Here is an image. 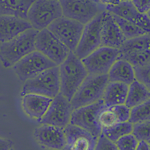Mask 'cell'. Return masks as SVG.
Returning a JSON list of instances; mask_svg holds the SVG:
<instances>
[{
	"instance_id": "obj_16",
	"label": "cell",
	"mask_w": 150,
	"mask_h": 150,
	"mask_svg": "<svg viewBox=\"0 0 150 150\" xmlns=\"http://www.w3.org/2000/svg\"><path fill=\"white\" fill-rule=\"evenodd\" d=\"M126 40L111 14L104 13L100 31V47L119 49Z\"/></svg>"
},
{
	"instance_id": "obj_9",
	"label": "cell",
	"mask_w": 150,
	"mask_h": 150,
	"mask_svg": "<svg viewBox=\"0 0 150 150\" xmlns=\"http://www.w3.org/2000/svg\"><path fill=\"white\" fill-rule=\"evenodd\" d=\"M57 65L41 52L35 51L26 55L13 67L15 74L21 81L32 79L43 71Z\"/></svg>"
},
{
	"instance_id": "obj_23",
	"label": "cell",
	"mask_w": 150,
	"mask_h": 150,
	"mask_svg": "<svg viewBox=\"0 0 150 150\" xmlns=\"http://www.w3.org/2000/svg\"><path fill=\"white\" fill-rule=\"evenodd\" d=\"M150 89L135 79L129 86L124 105L129 109L150 100Z\"/></svg>"
},
{
	"instance_id": "obj_24",
	"label": "cell",
	"mask_w": 150,
	"mask_h": 150,
	"mask_svg": "<svg viewBox=\"0 0 150 150\" xmlns=\"http://www.w3.org/2000/svg\"><path fill=\"white\" fill-rule=\"evenodd\" d=\"M150 49V34L127 40L118 50L120 54H126Z\"/></svg>"
},
{
	"instance_id": "obj_21",
	"label": "cell",
	"mask_w": 150,
	"mask_h": 150,
	"mask_svg": "<svg viewBox=\"0 0 150 150\" xmlns=\"http://www.w3.org/2000/svg\"><path fill=\"white\" fill-rule=\"evenodd\" d=\"M33 0H0V16H10L28 21V13Z\"/></svg>"
},
{
	"instance_id": "obj_1",
	"label": "cell",
	"mask_w": 150,
	"mask_h": 150,
	"mask_svg": "<svg viewBox=\"0 0 150 150\" xmlns=\"http://www.w3.org/2000/svg\"><path fill=\"white\" fill-rule=\"evenodd\" d=\"M88 75L81 60L70 51L65 60L59 65L60 93L70 102Z\"/></svg>"
},
{
	"instance_id": "obj_36",
	"label": "cell",
	"mask_w": 150,
	"mask_h": 150,
	"mask_svg": "<svg viewBox=\"0 0 150 150\" xmlns=\"http://www.w3.org/2000/svg\"><path fill=\"white\" fill-rule=\"evenodd\" d=\"M12 144L11 140L0 138V150H10Z\"/></svg>"
},
{
	"instance_id": "obj_37",
	"label": "cell",
	"mask_w": 150,
	"mask_h": 150,
	"mask_svg": "<svg viewBox=\"0 0 150 150\" xmlns=\"http://www.w3.org/2000/svg\"><path fill=\"white\" fill-rule=\"evenodd\" d=\"M136 150H150V143L145 141L139 142Z\"/></svg>"
},
{
	"instance_id": "obj_7",
	"label": "cell",
	"mask_w": 150,
	"mask_h": 150,
	"mask_svg": "<svg viewBox=\"0 0 150 150\" xmlns=\"http://www.w3.org/2000/svg\"><path fill=\"white\" fill-rule=\"evenodd\" d=\"M84 28L79 22L62 16L54 21L47 29L70 51L74 52Z\"/></svg>"
},
{
	"instance_id": "obj_22",
	"label": "cell",
	"mask_w": 150,
	"mask_h": 150,
	"mask_svg": "<svg viewBox=\"0 0 150 150\" xmlns=\"http://www.w3.org/2000/svg\"><path fill=\"white\" fill-rule=\"evenodd\" d=\"M109 82L123 83L128 86L135 80L133 67L122 60H118L113 64L108 74Z\"/></svg>"
},
{
	"instance_id": "obj_18",
	"label": "cell",
	"mask_w": 150,
	"mask_h": 150,
	"mask_svg": "<svg viewBox=\"0 0 150 150\" xmlns=\"http://www.w3.org/2000/svg\"><path fill=\"white\" fill-rule=\"evenodd\" d=\"M32 27L28 21L10 16H0V43L13 40Z\"/></svg>"
},
{
	"instance_id": "obj_13",
	"label": "cell",
	"mask_w": 150,
	"mask_h": 150,
	"mask_svg": "<svg viewBox=\"0 0 150 150\" xmlns=\"http://www.w3.org/2000/svg\"><path fill=\"white\" fill-rule=\"evenodd\" d=\"M73 111L70 102L59 93L52 99L46 112L39 122L64 129L70 124Z\"/></svg>"
},
{
	"instance_id": "obj_31",
	"label": "cell",
	"mask_w": 150,
	"mask_h": 150,
	"mask_svg": "<svg viewBox=\"0 0 150 150\" xmlns=\"http://www.w3.org/2000/svg\"><path fill=\"white\" fill-rule=\"evenodd\" d=\"M133 69L135 79L150 89V65L133 67Z\"/></svg>"
},
{
	"instance_id": "obj_25",
	"label": "cell",
	"mask_w": 150,
	"mask_h": 150,
	"mask_svg": "<svg viewBox=\"0 0 150 150\" xmlns=\"http://www.w3.org/2000/svg\"><path fill=\"white\" fill-rule=\"evenodd\" d=\"M111 14L113 20L121 30L126 40L138 37L144 34H150L138 27L134 23L127 21L114 14L112 13Z\"/></svg>"
},
{
	"instance_id": "obj_32",
	"label": "cell",
	"mask_w": 150,
	"mask_h": 150,
	"mask_svg": "<svg viewBox=\"0 0 150 150\" xmlns=\"http://www.w3.org/2000/svg\"><path fill=\"white\" fill-rule=\"evenodd\" d=\"M138 142L131 133L122 137L115 144L119 150H136Z\"/></svg>"
},
{
	"instance_id": "obj_10",
	"label": "cell",
	"mask_w": 150,
	"mask_h": 150,
	"mask_svg": "<svg viewBox=\"0 0 150 150\" xmlns=\"http://www.w3.org/2000/svg\"><path fill=\"white\" fill-rule=\"evenodd\" d=\"M35 50L47 57L57 66L68 57L70 51L47 28L40 31L36 36Z\"/></svg>"
},
{
	"instance_id": "obj_29",
	"label": "cell",
	"mask_w": 150,
	"mask_h": 150,
	"mask_svg": "<svg viewBox=\"0 0 150 150\" xmlns=\"http://www.w3.org/2000/svg\"><path fill=\"white\" fill-rule=\"evenodd\" d=\"M132 134L138 142L145 141L150 143V121L133 124Z\"/></svg>"
},
{
	"instance_id": "obj_26",
	"label": "cell",
	"mask_w": 150,
	"mask_h": 150,
	"mask_svg": "<svg viewBox=\"0 0 150 150\" xmlns=\"http://www.w3.org/2000/svg\"><path fill=\"white\" fill-rule=\"evenodd\" d=\"M133 124L129 122L117 123L108 128H102V134L113 143L122 137L132 133Z\"/></svg>"
},
{
	"instance_id": "obj_2",
	"label": "cell",
	"mask_w": 150,
	"mask_h": 150,
	"mask_svg": "<svg viewBox=\"0 0 150 150\" xmlns=\"http://www.w3.org/2000/svg\"><path fill=\"white\" fill-rule=\"evenodd\" d=\"M39 32L32 28L21 33L13 40L0 45V60L7 68L13 67L26 55L36 51L35 42Z\"/></svg>"
},
{
	"instance_id": "obj_15",
	"label": "cell",
	"mask_w": 150,
	"mask_h": 150,
	"mask_svg": "<svg viewBox=\"0 0 150 150\" xmlns=\"http://www.w3.org/2000/svg\"><path fill=\"white\" fill-rule=\"evenodd\" d=\"M64 132L66 144L62 150H95L98 138L74 125L68 124Z\"/></svg>"
},
{
	"instance_id": "obj_38",
	"label": "cell",
	"mask_w": 150,
	"mask_h": 150,
	"mask_svg": "<svg viewBox=\"0 0 150 150\" xmlns=\"http://www.w3.org/2000/svg\"><path fill=\"white\" fill-rule=\"evenodd\" d=\"M13 150V149H11V150Z\"/></svg>"
},
{
	"instance_id": "obj_14",
	"label": "cell",
	"mask_w": 150,
	"mask_h": 150,
	"mask_svg": "<svg viewBox=\"0 0 150 150\" xmlns=\"http://www.w3.org/2000/svg\"><path fill=\"white\" fill-rule=\"evenodd\" d=\"M102 1L106 5V10L107 11L134 23L147 33H150L149 14L139 13L132 1Z\"/></svg>"
},
{
	"instance_id": "obj_27",
	"label": "cell",
	"mask_w": 150,
	"mask_h": 150,
	"mask_svg": "<svg viewBox=\"0 0 150 150\" xmlns=\"http://www.w3.org/2000/svg\"><path fill=\"white\" fill-rule=\"evenodd\" d=\"M118 60H122L128 62L133 67L149 65H150V49L126 54H120Z\"/></svg>"
},
{
	"instance_id": "obj_3",
	"label": "cell",
	"mask_w": 150,
	"mask_h": 150,
	"mask_svg": "<svg viewBox=\"0 0 150 150\" xmlns=\"http://www.w3.org/2000/svg\"><path fill=\"white\" fill-rule=\"evenodd\" d=\"M108 83V74L87 75L70 101L74 110L101 100Z\"/></svg>"
},
{
	"instance_id": "obj_6",
	"label": "cell",
	"mask_w": 150,
	"mask_h": 150,
	"mask_svg": "<svg viewBox=\"0 0 150 150\" xmlns=\"http://www.w3.org/2000/svg\"><path fill=\"white\" fill-rule=\"evenodd\" d=\"M63 16L59 1H34L28 13V21L32 28L40 32Z\"/></svg>"
},
{
	"instance_id": "obj_19",
	"label": "cell",
	"mask_w": 150,
	"mask_h": 150,
	"mask_svg": "<svg viewBox=\"0 0 150 150\" xmlns=\"http://www.w3.org/2000/svg\"><path fill=\"white\" fill-rule=\"evenodd\" d=\"M52 101V98L42 96L27 94L23 96L22 106L28 116L40 122L46 112Z\"/></svg>"
},
{
	"instance_id": "obj_17",
	"label": "cell",
	"mask_w": 150,
	"mask_h": 150,
	"mask_svg": "<svg viewBox=\"0 0 150 150\" xmlns=\"http://www.w3.org/2000/svg\"><path fill=\"white\" fill-rule=\"evenodd\" d=\"M33 136L41 145L52 150H62L66 144L64 129L43 124L34 130Z\"/></svg>"
},
{
	"instance_id": "obj_20",
	"label": "cell",
	"mask_w": 150,
	"mask_h": 150,
	"mask_svg": "<svg viewBox=\"0 0 150 150\" xmlns=\"http://www.w3.org/2000/svg\"><path fill=\"white\" fill-rule=\"evenodd\" d=\"M129 86L119 82H109L103 95V101L106 107L124 105Z\"/></svg>"
},
{
	"instance_id": "obj_8",
	"label": "cell",
	"mask_w": 150,
	"mask_h": 150,
	"mask_svg": "<svg viewBox=\"0 0 150 150\" xmlns=\"http://www.w3.org/2000/svg\"><path fill=\"white\" fill-rule=\"evenodd\" d=\"M106 108L101 99L93 104L74 110L70 124L87 130L93 136L98 138L102 134V127L98 122V116Z\"/></svg>"
},
{
	"instance_id": "obj_5",
	"label": "cell",
	"mask_w": 150,
	"mask_h": 150,
	"mask_svg": "<svg viewBox=\"0 0 150 150\" xmlns=\"http://www.w3.org/2000/svg\"><path fill=\"white\" fill-rule=\"evenodd\" d=\"M63 16L85 25L96 16L106 11V4L102 1L61 0Z\"/></svg>"
},
{
	"instance_id": "obj_28",
	"label": "cell",
	"mask_w": 150,
	"mask_h": 150,
	"mask_svg": "<svg viewBox=\"0 0 150 150\" xmlns=\"http://www.w3.org/2000/svg\"><path fill=\"white\" fill-rule=\"evenodd\" d=\"M150 100H149L130 109L128 122L132 124H134L150 121Z\"/></svg>"
},
{
	"instance_id": "obj_11",
	"label": "cell",
	"mask_w": 150,
	"mask_h": 150,
	"mask_svg": "<svg viewBox=\"0 0 150 150\" xmlns=\"http://www.w3.org/2000/svg\"><path fill=\"white\" fill-rule=\"evenodd\" d=\"M119 55L118 49L100 47L81 61L88 74L105 75L118 60Z\"/></svg>"
},
{
	"instance_id": "obj_30",
	"label": "cell",
	"mask_w": 150,
	"mask_h": 150,
	"mask_svg": "<svg viewBox=\"0 0 150 150\" xmlns=\"http://www.w3.org/2000/svg\"><path fill=\"white\" fill-rule=\"evenodd\" d=\"M98 122L102 128H108L119 123L115 113L111 107L105 108L100 112Z\"/></svg>"
},
{
	"instance_id": "obj_4",
	"label": "cell",
	"mask_w": 150,
	"mask_h": 150,
	"mask_svg": "<svg viewBox=\"0 0 150 150\" xmlns=\"http://www.w3.org/2000/svg\"><path fill=\"white\" fill-rule=\"evenodd\" d=\"M59 66L43 71L25 82L21 96L35 94L53 99L60 93Z\"/></svg>"
},
{
	"instance_id": "obj_34",
	"label": "cell",
	"mask_w": 150,
	"mask_h": 150,
	"mask_svg": "<svg viewBox=\"0 0 150 150\" xmlns=\"http://www.w3.org/2000/svg\"><path fill=\"white\" fill-rule=\"evenodd\" d=\"M95 150H119L115 144L109 140L103 134L98 137Z\"/></svg>"
},
{
	"instance_id": "obj_35",
	"label": "cell",
	"mask_w": 150,
	"mask_h": 150,
	"mask_svg": "<svg viewBox=\"0 0 150 150\" xmlns=\"http://www.w3.org/2000/svg\"><path fill=\"white\" fill-rule=\"evenodd\" d=\"M132 2L139 13L140 14H149L150 13V0H148V1L133 0V1H132Z\"/></svg>"
},
{
	"instance_id": "obj_33",
	"label": "cell",
	"mask_w": 150,
	"mask_h": 150,
	"mask_svg": "<svg viewBox=\"0 0 150 150\" xmlns=\"http://www.w3.org/2000/svg\"><path fill=\"white\" fill-rule=\"evenodd\" d=\"M111 108L115 113L119 123L128 122L129 119L130 109L128 108L125 105L113 106H111Z\"/></svg>"
},
{
	"instance_id": "obj_12",
	"label": "cell",
	"mask_w": 150,
	"mask_h": 150,
	"mask_svg": "<svg viewBox=\"0 0 150 150\" xmlns=\"http://www.w3.org/2000/svg\"><path fill=\"white\" fill-rule=\"evenodd\" d=\"M105 12L98 15L84 25L81 38L74 52L79 59H84L100 47V31Z\"/></svg>"
}]
</instances>
